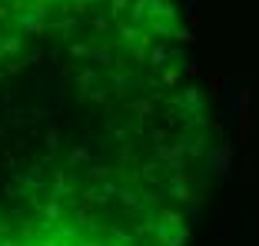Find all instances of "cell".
Instances as JSON below:
<instances>
[{
  "label": "cell",
  "instance_id": "cell-1",
  "mask_svg": "<svg viewBox=\"0 0 259 246\" xmlns=\"http://www.w3.org/2000/svg\"><path fill=\"white\" fill-rule=\"evenodd\" d=\"M213 167L173 0H0V246H190Z\"/></svg>",
  "mask_w": 259,
  "mask_h": 246
}]
</instances>
